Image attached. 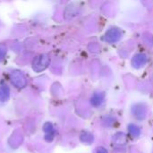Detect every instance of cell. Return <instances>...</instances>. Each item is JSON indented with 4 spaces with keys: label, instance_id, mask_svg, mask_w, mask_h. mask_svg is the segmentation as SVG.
<instances>
[{
    "label": "cell",
    "instance_id": "1",
    "mask_svg": "<svg viewBox=\"0 0 153 153\" xmlns=\"http://www.w3.org/2000/svg\"><path fill=\"white\" fill-rule=\"evenodd\" d=\"M50 64V57L46 55L42 54L35 57V59L32 62V69L36 73H40L44 70H46Z\"/></svg>",
    "mask_w": 153,
    "mask_h": 153
},
{
    "label": "cell",
    "instance_id": "2",
    "mask_svg": "<svg viewBox=\"0 0 153 153\" xmlns=\"http://www.w3.org/2000/svg\"><path fill=\"white\" fill-rule=\"evenodd\" d=\"M10 80L12 82V83L17 87V88H23L26 86L27 84V80L26 77L24 76V74L18 71V70H14L10 74Z\"/></svg>",
    "mask_w": 153,
    "mask_h": 153
},
{
    "label": "cell",
    "instance_id": "3",
    "mask_svg": "<svg viewBox=\"0 0 153 153\" xmlns=\"http://www.w3.org/2000/svg\"><path fill=\"white\" fill-rule=\"evenodd\" d=\"M122 38V31L118 28H112L109 29L104 35L103 39L110 44H114L117 42Z\"/></svg>",
    "mask_w": 153,
    "mask_h": 153
},
{
    "label": "cell",
    "instance_id": "4",
    "mask_svg": "<svg viewBox=\"0 0 153 153\" xmlns=\"http://www.w3.org/2000/svg\"><path fill=\"white\" fill-rule=\"evenodd\" d=\"M132 112H133L134 116L139 120L144 119L146 117V116H147V108L143 104L134 105L133 107V108H132Z\"/></svg>",
    "mask_w": 153,
    "mask_h": 153
},
{
    "label": "cell",
    "instance_id": "5",
    "mask_svg": "<svg viewBox=\"0 0 153 153\" xmlns=\"http://www.w3.org/2000/svg\"><path fill=\"white\" fill-rule=\"evenodd\" d=\"M147 61H148V58H147L146 55L137 54L132 59V65L136 69H140L146 65Z\"/></svg>",
    "mask_w": 153,
    "mask_h": 153
},
{
    "label": "cell",
    "instance_id": "6",
    "mask_svg": "<svg viewBox=\"0 0 153 153\" xmlns=\"http://www.w3.org/2000/svg\"><path fill=\"white\" fill-rule=\"evenodd\" d=\"M22 142V134L20 131L16 130L9 139V144L12 148H17Z\"/></svg>",
    "mask_w": 153,
    "mask_h": 153
},
{
    "label": "cell",
    "instance_id": "7",
    "mask_svg": "<svg viewBox=\"0 0 153 153\" xmlns=\"http://www.w3.org/2000/svg\"><path fill=\"white\" fill-rule=\"evenodd\" d=\"M43 130L46 134V135H45L46 141H48V142L53 141L54 136H55V128H54L53 125L49 122H47L43 126Z\"/></svg>",
    "mask_w": 153,
    "mask_h": 153
},
{
    "label": "cell",
    "instance_id": "8",
    "mask_svg": "<svg viewBox=\"0 0 153 153\" xmlns=\"http://www.w3.org/2000/svg\"><path fill=\"white\" fill-rule=\"evenodd\" d=\"M104 98H105V95H104L103 92H96L91 97V102L92 106L99 107V106H100L104 102Z\"/></svg>",
    "mask_w": 153,
    "mask_h": 153
},
{
    "label": "cell",
    "instance_id": "9",
    "mask_svg": "<svg viewBox=\"0 0 153 153\" xmlns=\"http://www.w3.org/2000/svg\"><path fill=\"white\" fill-rule=\"evenodd\" d=\"M10 96V90L6 84L2 83L0 85V101L4 102L9 99Z\"/></svg>",
    "mask_w": 153,
    "mask_h": 153
},
{
    "label": "cell",
    "instance_id": "10",
    "mask_svg": "<svg viewBox=\"0 0 153 153\" xmlns=\"http://www.w3.org/2000/svg\"><path fill=\"white\" fill-rule=\"evenodd\" d=\"M113 143L117 145H125L126 143V135L124 133H117L113 137Z\"/></svg>",
    "mask_w": 153,
    "mask_h": 153
},
{
    "label": "cell",
    "instance_id": "11",
    "mask_svg": "<svg viewBox=\"0 0 153 153\" xmlns=\"http://www.w3.org/2000/svg\"><path fill=\"white\" fill-rule=\"evenodd\" d=\"M80 140L82 143H85V144H91L94 141V137L93 135L89 133V132H82L81 134V136H80Z\"/></svg>",
    "mask_w": 153,
    "mask_h": 153
},
{
    "label": "cell",
    "instance_id": "12",
    "mask_svg": "<svg viewBox=\"0 0 153 153\" xmlns=\"http://www.w3.org/2000/svg\"><path fill=\"white\" fill-rule=\"evenodd\" d=\"M128 130H129L130 134L132 136H134V137H138L141 134V129L136 125H134V124L130 125L129 127H128Z\"/></svg>",
    "mask_w": 153,
    "mask_h": 153
},
{
    "label": "cell",
    "instance_id": "13",
    "mask_svg": "<svg viewBox=\"0 0 153 153\" xmlns=\"http://www.w3.org/2000/svg\"><path fill=\"white\" fill-rule=\"evenodd\" d=\"M6 46L4 44H0V61L3 60L5 56V54H6Z\"/></svg>",
    "mask_w": 153,
    "mask_h": 153
},
{
    "label": "cell",
    "instance_id": "14",
    "mask_svg": "<svg viewBox=\"0 0 153 153\" xmlns=\"http://www.w3.org/2000/svg\"><path fill=\"white\" fill-rule=\"evenodd\" d=\"M96 153H108V151H107L105 148H103V147H99V148L97 149Z\"/></svg>",
    "mask_w": 153,
    "mask_h": 153
}]
</instances>
